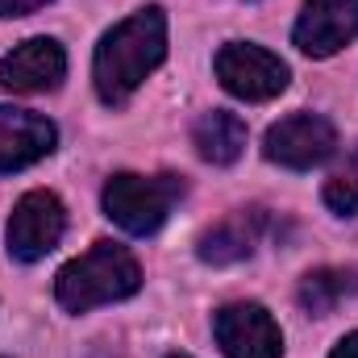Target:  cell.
<instances>
[{"instance_id":"obj_1","label":"cell","mask_w":358,"mask_h":358,"mask_svg":"<svg viewBox=\"0 0 358 358\" xmlns=\"http://www.w3.org/2000/svg\"><path fill=\"white\" fill-rule=\"evenodd\" d=\"M167 59V17L159 4L138 8L121 25H113L92 59V84L104 104H125Z\"/></svg>"},{"instance_id":"obj_2","label":"cell","mask_w":358,"mask_h":358,"mask_svg":"<svg viewBox=\"0 0 358 358\" xmlns=\"http://www.w3.org/2000/svg\"><path fill=\"white\" fill-rule=\"evenodd\" d=\"M138 287H142V267L117 242H96L88 255L71 259L67 267L55 275V300L67 313H88L96 304L125 300Z\"/></svg>"},{"instance_id":"obj_3","label":"cell","mask_w":358,"mask_h":358,"mask_svg":"<svg viewBox=\"0 0 358 358\" xmlns=\"http://www.w3.org/2000/svg\"><path fill=\"white\" fill-rule=\"evenodd\" d=\"M183 196V179L179 176H134V171H121L104 183V213L125 229V234H155L176 200Z\"/></svg>"},{"instance_id":"obj_4","label":"cell","mask_w":358,"mask_h":358,"mask_svg":"<svg viewBox=\"0 0 358 358\" xmlns=\"http://www.w3.org/2000/svg\"><path fill=\"white\" fill-rule=\"evenodd\" d=\"M217 80L229 96L263 104V100H275L287 88L292 71L279 55H271L255 42H229V46L217 50Z\"/></svg>"},{"instance_id":"obj_5","label":"cell","mask_w":358,"mask_h":358,"mask_svg":"<svg viewBox=\"0 0 358 358\" xmlns=\"http://www.w3.org/2000/svg\"><path fill=\"white\" fill-rule=\"evenodd\" d=\"M63 229H67L63 200L46 187L25 192L13 204V217H8V255L17 263H38L63 242Z\"/></svg>"},{"instance_id":"obj_6","label":"cell","mask_w":358,"mask_h":358,"mask_svg":"<svg viewBox=\"0 0 358 358\" xmlns=\"http://www.w3.org/2000/svg\"><path fill=\"white\" fill-rule=\"evenodd\" d=\"M338 150V129L317 113H292L275 121L263 138V155L287 171H313Z\"/></svg>"},{"instance_id":"obj_7","label":"cell","mask_w":358,"mask_h":358,"mask_svg":"<svg viewBox=\"0 0 358 358\" xmlns=\"http://www.w3.org/2000/svg\"><path fill=\"white\" fill-rule=\"evenodd\" d=\"M213 334H217V346L229 358H279L283 355V334H279L275 317L263 304H255V300H238V304L217 308Z\"/></svg>"},{"instance_id":"obj_8","label":"cell","mask_w":358,"mask_h":358,"mask_svg":"<svg viewBox=\"0 0 358 358\" xmlns=\"http://www.w3.org/2000/svg\"><path fill=\"white\" fill-rule=\"evenodd\" d=\"M358 38V0H304L292 42L308 59H329Z\"/></svg>"},{"instance_id":"obj_9","label":"cell","mask_w":358,"mask_h":358,"mask_svg":"<svg viewBox=\"0 0 358 358\" xmlns=\"http://www.w3.org/2000/svg\"><path fill=\"white\" fill-rule=\"evenodd\" d=\"M67 76V55L55 38H25L0 59V88L17 96H38L55 92Z\"/></svg>"},{"instance_id":"obj_10","label":"cell","mask_w":358,"mask_h":358,"mask_svg":"<svg viewBox=\"0 0 358 358\" xmlns=\"http://www.w3.org/2000/svg\"><path fill=\"white\" fill-rule=\"evenodd\" d=\"M55 146H59L55 121H46L42 113H29V108L0 104V176L34 167Z\"/></svg>"},{"instance_id":"obj_11","label":"cell","mask_w":358,"mask_h":358,"mask_svg":"<svg viewBox=\"0 0 358 358\" xmlns=\"http://www.w3.org/2000/svg\"><path fill=\"white\" fill-rule=\"evenodd\" d=\"M192 146H196V155H200L204 163L229 167V163H238L242 150H246V121H242L238 113L213 108V113H204V117L196 121Z\"/></svg>"},{"instance_id":"obj_12","label":"cell","mask_w":358,"mask_h":358,"mask_svg":"<svg viewBox=\"0 0 358 358\" xmlns=\"http://www.w3.org/2000/svg\"><path fill=\"white\" fill-rule=\"evenodd\" d=\"M358 292V271L346 267H321V271H308L300 279V308L313 313V317H329L342 300H350Z\"/></svg>"},{"instance_id":"obj_13","label":"cell","mask_w":358,"mask_h":358,"mask_svg":"<svg viewBox=\"0 0 358 358\" xmlns=\"http://www.w3.org/2000/svg\"><path fill=\"white\" fill-rule=\"evenodd\" d=\"M200 259L213 263V267H225V263H242L250 259L255 250V225H246V217H234V221H221L213 225L208 234H200Z\"/></svg>"},{"instance_id":"obj_14","label":"cell","mask_w":358,"mask_h":358,"mask_svg":"<svg viewBox=\"0 0 358 358\" xmlns=\"http://www.w3.org/2000/svg\"><path fill=\"white\" fill-rule=\"evenodd\" d=\"M325 204L338 217H355L358 213V146H350L346 163L325 179Z\"/></svg>"},{"instance_id":"obj_15","label":"cell","mask_w":358,"mask_h":358,"mask_svg":"<svg viewBox=\"0 0 358 358\" xmlns=\"http://www.w3.org/2000/svg\"><path fill=\"white\" fill-rule=\"evenodd\" d=\"M42 4L50 0H0V17H25V13H38Z\"/></svg>"},{"instance_id":"obj_16","label":"cell","mask_w":358,"mask_h":358,"mask_svg":"<svg viewBox=\"0 0 358 358\" xmlns=\"http://www.w3.org/2000/svg\"><path fill=\"white\" fill-rule=\"evenodd\" d=\"M329 358H358V329H355V334H346V338L334 346V355H329Z\"/></svg>"},{"instance_id":"obj_17","label":"cell","mask_w":358,"mask_h":358,"mask_svg":"<svg viewBox=\"0 0 358 358\" xmlns=\"http://www.w3.org/2000/svg\"><path fill=\"white\" fill-rule=\"evenodd\" d=\"M171 358H187V355H171Z\"/></svg>"}]
</instances>
